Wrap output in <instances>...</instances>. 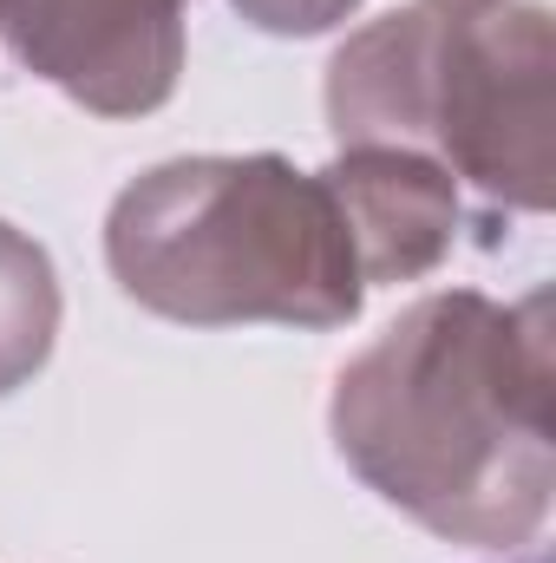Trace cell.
<instances>
[{
  "label": "cell",
  "mask_w": 556,
  "mask_h": 563,
  "mask_svg": "<svg viewBox=\"0 0 556 563\" xmlns=\"http://www.w3.org/2000/svg\"><path fill=\"white\" fill-rule=\"evenodd\" d=\"M551 295L491 301L445 288L413 301L334 380V452L413 525L518 551L544 531L551 459Z\"/></svg>",
  "instance_id": "obj_1"
},
{
  "label": "cell",
  "mask_w": 556,
  "mask_h": 563,
  "mask_svg": "<svg viewBox=\"0 0 556 563\" xmlns=\"http://www.w3.org/2000/svg\"><path fill=\"white\" fill-rule=\"evenodd\" d=\"M190 0H0L20 66L99 119H138L177 92Z\"/></svg>",
  "instance_id": "obj_4"
},
{
  "label": "cell",
  "mask_w": 556,
  "mask_h": 563,
  "mask_svg": "<svg viewBox=\"0 0 556 563\" xmlns=\"http://www.w3.org/2000/svg\"><path fill=\"white\" fill-rule=\"evenodd\" d=\"M419 7H438V13H478V7H491V0H419Z\"/></svg>",
  "instance_id": "obj_8"
},
{
  "label": "cell",
  "mask_w": 556,
  "mask_h": 563,
  "mask_svg": "<svg viewBox=\"0 0 556 563\" xmlns=\"http://www.w3.org/2000/svg\"><path fill=\"white\" fill-rule=\"evenodd\" d=\"M53 334H59V276H53V256L26 230L0 223V400L46 367Z\"/></svg>",
  "instance_id": "obj_6"
},
{
  "label": "cell",
  "mask_w": 556,
  "mask_h": 563,
  "mask_svg": "<svg viewBox=\"0 0 556 563\" xmlns=\"http://www.w3.org/2000/svg\"><path fill=\"white\" fill-rule=\"evenodd\" d=\"M249 26H263V33H288V40H301V33H327V26H341L360 0H230Z\"/></svg>",
  "instance_id": "obj_7"
},
{
  "label": "cell",
  "mask_w": 556,
  "mask_h": 563,
  "mask_svg": "<svg viewBox=\"0 0 556 563\" xmlns=\"http://www.w3.org/2000/svg\"><path fill=\"white\" fill-rule=\"evenodd\" d=\"M321 184L334 190L360 282H419L452 256L458 236V177L400 144H347Z\"/></svg>",
  "instance_id": "obj_5"
},
{
  "label": "cell",
  "mask_w": 556,
  "mask_h": 563,
  "mask_svg": "<svg viewBox=\"0 0 556 563\" xmlns=\"http://www.w3.org/2000/svg\"><path fill=\"white\" fill-rule=\"evenodd\" d=\"M105 263L138 308L190 328H341L367 295L334 190L276 151L144 170L105 217Z\"/></svg>",
  "instance_id": "obj_2"
},
{
  "label": "cell",
  "mask_w": 556,
  "mask_h": 563,
  "mask_svg": "<svg viewBox=\"0 0 556 563\" xmlns=\"http://www.w3.org/2000/svg\"><path fill=\"white\" fill-rule=\"evenodd\" d=\"M524 563H544V558H524Z\"/></svg>",
  "instance_id": "obj_9"
},
{
  "label": "cell",
  "mask_w": 556,
  "mask_h": 563,
  "mask_svg": "<svg viewBox=\"0 0 556 563\" xmlns=\"http://www.w3.org/2000/svg\"><path fill=\"white\" fill-rule=\"evenodd\" d=\"M327 125L347 144L438 157L491 203L551 210V13L393 7L327 66Z\"/></svg>",
  "instance_id": "obj_3"
}]
</instances>
